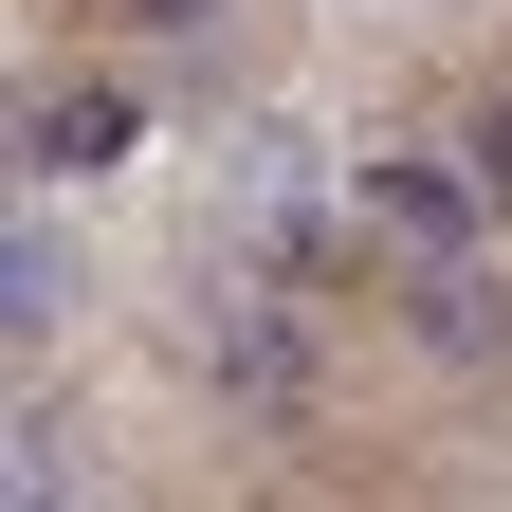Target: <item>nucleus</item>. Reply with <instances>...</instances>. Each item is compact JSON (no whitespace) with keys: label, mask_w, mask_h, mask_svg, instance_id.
Here are the masks:
<instances>
[{"label":"nucleus","mask_w":512,"mask_h":512,"mask_svg":"<svg viewBox=\"0 0 512 512\" xmlns=\"http://www.w3.org/2000/svg\"><path fill=\"white\" fill-rule=\"evenodd\" d=\"M458 147H476V183H494V202H512V110H476V128H458Z\"/></svg>","instance_id":"39448f33"},{"label":"nucleus","mask_w":512,"mask_h":512,"mask_svg":"<svg viewBox=\"0 0 512 512\" xmlns=\"http://www.w3.org/2000/svg\"><path fill=\"white\" fill-rule=\"evenodd\" d=\"M476 202H494V183H476V165H366V220H384V238H403V256H421V275H439V256H458V238H476Z\"/></svg>","instance_id":"f257e3e1"},{"label":"nucleus","mask_w":512,"mask_h":512,"mask_svg":"<svg viewBox=\"0 0 512 512\" xmlns=\"http://www.w3.org/2000/svg\"><path fill=\"white\" fill-rule=\"evenodd\" d=\"M128 19H147V37H202V19H220V0H128Z\"/></svg>","instance_id":"423d86ee"},{"label":"nucleus","mask_w":512,"mask_h":512,"mask_svg":"<svg viewBox=\"0 0 512 512\" xmlns=\"http://www.w3.org/2000/svg\"><path fill=\"white\" fill-rule=\"evenodd\" d=\"M128 128H147V110H128L110 74H92V92H37V110H19V165H37V183H92V165H128Z\"/></svg>","instance_id":"f03ea898"},{"label":"nucleus","mask_w":512,"mask_h":512,"mask_svg":"<svg viewBox=\"0 0 512 512\" xmlns=\"http://www.w3.org/2000/svg\"><path fill=\"white\" fill-rule=\"evenodd\" d=\"M55 311H74V256H55V220H19V238H0V330H55Z\"/></svg>","instance_id":"20e7f679"},{"label":"nucleus","mask_w":512,"mask_h":512,"mask_svg":"<svg viewBox=\"0 0 512 512\" xmlns=\"http://www.w3.org/2000/svg\"><path fill=\"white\" fill-rule=\"evenodd\" d=\"M202 366H220V403H256V421H293V384H311V366H293V330H275L256 293H220V311H202Z\"/></svg>","instance_id":"7ed1b4c3"}]
</instances>
